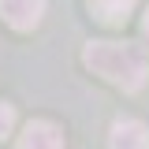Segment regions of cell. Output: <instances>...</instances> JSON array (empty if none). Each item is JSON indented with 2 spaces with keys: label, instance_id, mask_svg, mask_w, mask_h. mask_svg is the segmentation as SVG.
Returning <instances> with one entry per match:
<instances>
[{
  "label": "cell",
  "instance_id": "5",
  "mask_svg": "<svg viewBox=\"0 0 149 149\" xmlns=\"http://www.w3.org/2000/svg\"><path fill=\"white\" fill-rule=\"evenodd\" d=\"M138 0H93V11H97V19L101 22H123V19L130 15V8H134Z\"/></svg>",
  "mask_w": 149,
  "mask_h": 149
},
{
  "label": "cell",
  "instance_id": "6",
  "mask_svg": "<svg viewBox=\"0 0 149 149\" xmlns=\"http://www.w3.org/2000/svg\"><path fill=\"white\" fill-rule=\"evenodd\" d=\"M15 127V108L8 104V101H0V138H8Z\"/></svg>",
  "mask_w": 149,
  "mask_h": 149
},
{
  "label": "cell",
  "instance_id": "1",
  "mask_svg": "<svg viewBox=\"0 0 149 149\" xmlns=\"http://www.w3.org/2000/svg\"><path fill=\"white\" fill-rule=\"evenodd\" d=\"M82 60H86V67L93 74L123 86L127 93L146 86V74H149L146 52L138 45H130V41H90L86 52H82Z\"/></svg>",
  "mask_w": 149,
  "mask_h": 149
},
{
  "label": "cell",
  "instance_id": "4",
  "mask_svg": "<svg viewBox=\"0 0 149 149\" xmlns=\"http://www.w3.org/2000/svg\"><path fill=\"white\" fill-rule=\"evenodd\" d=\"M108 149H149V130L138 119H116L108 134Z\"/></svg>",
  "mask_w": 149,
  "mask_h": 149
},
{
  "label": "cell",
  "instance_id": "3",
  "mask_svg": "<svg viewBox=\"0 0 149 149\" xmlns=\"http://www.w3.org/2000/svg\"><path fill=\"white\" fill-rule=\"evenodd\" d=\"M19 149H63V134L49 119H30L19 138Z\"/></svg>",
  "mask_w": 149,
  "mask_h": 149
},
{
  "label": "cell",
  "instance_id": "7",
  "mask_svg": "<svg viewBox=\"0 0 149 149\" xmlns=\"http://www.w3.org/2000/svg\"><path fill=\"white\" fill-rule=\"evenodd\" d=\"M146 34H149V11H146Z\"/></svg>",
  "mask_w": 149,
  "mask_h": 149
},
{
  "label": "cell",
  "instance_id": "2",
  "mask_svg": "<svg viewBox=\"0 0 149 149\" xmlns=\"http://www.w3.org/2000/svg\"><path fill=\"white\" fill-rule=\"evenodd\" d=\"M45 15V0H0V19L11 30H34Z\"/></svg>",
  "mask_w": 149,
  "mask_h": 149
}]
</instances>
